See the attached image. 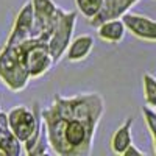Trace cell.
<instances>
[{
    "instance_id": "obj_1",
    "label": "cell",
    "mask_w": 156,
    "mask_h": 156,
    "mask_svg": "<svg viewBox=\"0 0 156 156\" xmlns=\"http://www.w3.org/2000/svg\"><path fill=\"white\" fill-rule=\"evenodd\" d=\"M76 23L75 11H64L53 0H28L20 8L3 48L0 80L20 92L66 56Z\"/></svg>"
},
{
    "instance_id": "obj_2",
    "label": "cell",
    "mask_w": 156,
    "mask_h": 156,
    "mask_svg": "<svg viewBox=\"0 0 156 156\" xmlns=\"http://www.w3.org/2000/svg\"><path fill=\"white\" fill-rule=\"evenodd\" d=\"M103 112L105 100L100 94H56L51 105L42 111L50 150L59 156L89 154Z\"/></svg>"
},
{
    "instance_id": "obj_3",
    "label": "cell",
    "mask_w": 156,
    "mask_h": 156,
    "mask_svg": "<svg viewBox=\"0 0 156 156\" xmlns=\"http://www.w3.org/2000/svg\"><path fill=\"white\" fill-rule=\"evenodd\" d=\"M8 120L12 133L17 136L20 142L25 144L36 133L39 123L42 120V111H39L37 106H34V109L31 111L27 106L19 105L8 112Z\"/></svg>"
},
{
    "instance_id": "obj_4",
    "label": "cell",
    "mask_w": 156,
    "mask_h": 156,
    "mask_svg": "<svg viewBox=\"0 0 156 156\" xmlns=\"http://www.w3.org/2000/svg\"><path fill=\"white\" fill-rule=\"evenodd\" d=\"M126 28L131 31L136 37L144 39V41L156 42V22L150 17L134 14V12H126L122 16Z\"/></svg>"
},
{
    "instance_id": "obj_5",
    "label": "cell",
    "mask_w": 156,
    "mask_h": 156,
    "mask_svg": "<svg viewBox=\"0 0 156 156\" xmlns=\"http://www.w3.org/2000/svg\"><path fill=\"white\" fill-rule=\"evenodd\" d=\"M23 142L17 139L9 126L8 114L0 111V154L6 156H19L22 153Z\"/></svg>"
},
{
    "instance_id": "obj_6",
    "label": "cell",
    "mask_w": 156,
    "mask_h": 156,
    "mask_svg": "<svg viewBox=\"0 0 156 156\" xmlns=\"http://www.w3.org/2000/svg\"><path fill=\"white\" fill-rule=\"evenodd\" d=\"M137 2H139V0H105L101 11L94 19H90L89 23L94 25V27H98V25L103 23L105 20L119 19L123 14H126L128 9L131 8L134 3H137Z\"/></svg>"
},
{
    "instance_id": "obj_7",
    "label": "cell",
    "mask_w": 156,
    "mask_h": 156,
    "mask_svg": "<svg viewBox=\"0 0 156 156\" xmlns=\"http://www.w3.org/2000/svg\"><path fill=\"white\" fill-rule=\"evenodd\" d=\"M126 30L128 28H126L123 19L119 17V19H109V20H105L103 23H100L97 27V34L105 42L119 44L123 39Z\"/></svg>"
},
{
    "instance_id": "obj_8",
    "label": "cell",
    "mask_w": 156,
    "mask_h": 156,
    "mask_svg": "<svg viewBox=\"0 0 156 156\" xmlns=\"http://www.w3.org/2000/svg\"><path fill=\"white\" fill-rule=\"evenodd\" d=\"M92 48H94V37L89 34H81L70 42V45L66 51V58L72 62L83 61L90 55Z\"/></svg>"
},
{
    "instance_id": "obj_9",
    "label": "cell",
    "mask_w": 156,
    "mask_h": 156,
    "mask_svg": "<svg viewBox=\"0 0 156 156\" xmlns=\"http://www.w3.org/2000/svg\"><path fill=\"white\" fill-rule=\"evenodd\" d=\"M131 125H133V117H128L126 122L115 129V133L111 137V150H112V153L123 156L125 150L133 144V139H131Z\"/></svg>"
},
{
    "instance_id": "obj_10",
    "label": "cell",
    "mask_w": 156,
    "mask_h": 156,
    "mask_svg": "<svg viewBox=\"0 0 156 156\" xmlns=\"http://www.w3.org/2000/svg\"><path fill=\"white\" fill-rule=\"evenodd\" d=\"M105 0H75V5L78 11L86 17V19H94L103 8Z\"/></svg>"
},
{
    "instance_id": "obj_11",
    "label": "cell",
    "mask_w": 156,
    "mask_h": 156,
    "mask_svg": "<svg viewBox=\"0 0 156 156\" xmlns=\"http://www.w3.org/2000/svg\"><path fill=\"white\" fill-rule=\"evenodd\" d=\"M142 81H144V97L147 105L156 109V78L151 73H144Z\"/></svg>"
},
{
    "instance_id": "obj_12",
    "label": "cell",
    "mask_w": 156,
    "mask_h": 156,
    "mask_svg": "<svg viewBox=\"0 0 156 156\" xmlns=\"http://www.w3.org/2000/svg\"><path fill=\"white\" fill-rule=\"evenodd\" d=\"M142 114H144V119H145V123L148 126L151 137L156 139V111H153L150 106H144L142 108Z\"/></svg>"
},
{
    "instance_id": "obj_13",
    "label": "cell",
    "mask_w": 156,
    "mask_h": 156,
    "mask_svg": "<svg viewBox=\"0 0 156 156\" xmlns=\"http://www.w3.org/2000/svg\"><path fill=\"white\" fill-rule=\"evenodd\" d=\"M142 154H144V153H142L134 144H131L125 150V153H123V156H142Z\"/></svg>"
},
{
    "instance_id": "obj_14",
    "label": "cell",
    "mask_w": 156,
    "mask_h": 156,
    "mask_svg": "<svg viewBox=\"0 0 156 156\" xmlns=\"http://www.w3.org/2000/svg\"><path fill=\"white\" fill-rule=\"evenodd\" d=\"M153 148H154V153H156V139H153Z\"/></svg>"
}]
</instances>
